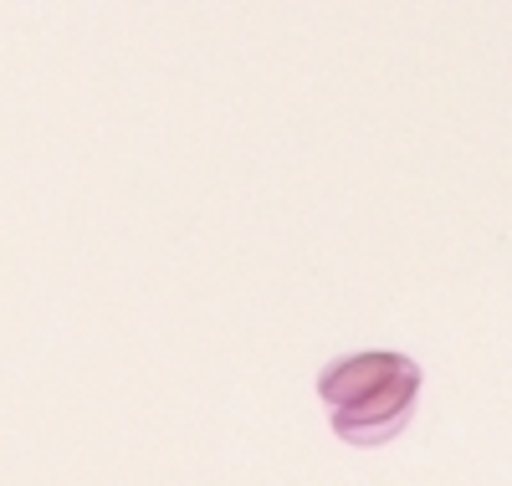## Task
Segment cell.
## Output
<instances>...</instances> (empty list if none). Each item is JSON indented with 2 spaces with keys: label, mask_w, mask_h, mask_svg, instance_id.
<instances>
[{
  "label": "cell",
  "mask_w": 512,
  "mask_h": 486,
  "mask_svg": "<svg viewBox=\"0 0 512 486\" xmlns=\"http://www.w3.org/2000/svg\"><path fill=\"white\" fill-rule=\"evenodd\" d=\"M318 400L338 440L384 446V440H395L405 430L420 400V364L390 348L349 353V359H338L318 374Z\"/></svg>",
  "instance_id": "cell-1"
}]
</instances>
